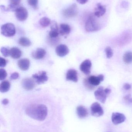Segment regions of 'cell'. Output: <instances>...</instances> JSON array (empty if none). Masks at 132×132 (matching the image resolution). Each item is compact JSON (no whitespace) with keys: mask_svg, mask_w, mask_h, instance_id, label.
I'll return each instance as SVG.
<instances>
[{"mask_svg":"<svg viewBox=\"0 0 132 132\" xmlns=\"http://www.w3.org/2000/svg\"><path fill=\"white\" fill-rule=\"evenodd\" d=\"M27 115L30 118L39 121L45 120L48 114L47 108L43 104H32L26 109Z\"/></svg>","mask_w":132,"mask_h":132,"instance_id":"obj_1","label":"cell"},{"mask_svg":"<svg viewBox=\"0 0 132 132\" xmlns=\"http://www.w3.org/2000/svg\"><path fill=\"white\" fill-rule=\"evenodd\" d=\"M94 15H91L88 18L85 25V28L88 32L97 31L100 29V26Z\"/></svg>","mask_w":132,"mask_h":132,"instance_id":"obj_2","label":"cell"},{"mask_svg":"<svg viewBox=\"0 0 132 132\" xmlns=\"http://www.w3.org/2000/svg\"><path fill=\"white\" fill-rule=\"evenodd\" d=\"M111 92L110 88H104L103 87H99L95 92L94 95L95 98L103 104H104L106 101L107 97Z\"/></svg>","mask_w":132,"mask_h":132,"instance_id":"obj_3","label":"cell"},{"mask_svg":"<svg viewBox=\"0 0 132 132\" xmlns=\"http://www.w3.org/2000/svg\"><path fill=\"white\" fill-rule=\"evenodd\" d=\"M1 33L6 37H11L15 34V27L12 23H6L1 26Z\"/></svg>","mask_w":132,"mask_h":132,"instance_id":"obj_4","label":"cell"},{"mask_svg":"<svg viewBox=\"0 0 132 132\" xmlns=\"http://www.w3.org/2000/svg\"><path fill=\"white\" fill-rule=\"evenodd\" d=\"M78 8L76 4H73L71 6L64 9L63 12V15L67 18H72L77 15Z\"/></svg>","mask_w":132,"mask_h":132,"instance_id":"obj_5","label":"cell"},{"mask_svg":"<svg viewBox=\"0 0 132 132\" xmlns=\"http://www.w3.org/2000/svg\"><path fill=\"white\" fill-rule=\"evenodd\" d=\"M90 109L91 115L95 117H100L104 114L103 108L98 102H95L93 103L91 106Z\"/></svg>","mask_w":132,"mask_h":132,"instance_id":"obj_6","label":"cell"},{"mask_svg":"<svg viewBox=\"0 0 132 132\" xmlns=\"http://www.w3.org/2000/svg\"><path fill=\"white\" fill-rule=\"evenodd\" d=\"M15 14L16 18L18 21H25L28 18V12L26 9L20 6L15 12Z\"/></svg>","mask_w":132,"mask_h":132,"instance_id":"obj_7","label":"cell"},{"mask_svg":"<svg viewBox=\"0 0 132 132\" xmlns=\"http://www.w3.org/2000/svg\"><path fill=\"white\" fill-rule=\"evenodd\" d=\"M32 78L38 84H43L48 80L46 72L45 71H40L38 73L33 75Z\"/></svg>","mask_w":132,"mask_h":132,"instance_id":"obj_8","label":"cell"},{"mask_svg":"<svg viewBox=\"0 0 132 132\" xmlns=\"http://www.w3.org/2000/svg\"><path fill=\"white\" fill-rule=\"evenodd\" d=\"M104 75H103L100 74L97 76H94V75L90 76L87 78V80L90 85L95 87V86L99 85L100 83L104 80Z\"/></svg>","mask_w":132,"mask_h":132,"instance_id":"obj_9","label":"cell"},{"mask_svg":"<svg viewBox=\"0 0 132 132\" xmlns=\"http://www.w3.org/2000/svg\"><path fill=\"white\" fill-rule=\"evenodd\" d=\"M59 34V28L57 23L53 21L51 23V30L49 32V37L51 39H56Z\"/></svg>","mask_w":132,"mask_h":132,"instance_id":"obj_10","label":"cell"},{"mask_svg":"<svg viewBox=\"0 0 132 132\" xmlns=\"http://www.w3.org/2000/svg\"><path fill=\"white\" fill-rule=\"evenodd\" d=\"M126 119L125 116L122 113L114 112L112 116V121L113 124L118 125L125 121Z\"/></svg>","mask_w":132,"mask_h":132,"instance_id":"obj_11","label":"cell"},{"mask_svg":"<svg viewBox=\"0 0 132 132\" xmlns=\"http://www.w3.org/2000/svg\"><path fill=\"white\" fill-rule=\"evenodd\" d=\"M92 64L89 60H86L83 62L80 66V70L86 75H89L91 72Z\"/></svg>","mask_w":132,"mask_h":132,"instance_id":"obj_12","label":"cell"},{"mask_svg":"<svg viewBox=\"0 0 132 132\" xmlns=\"http://www.w3.org/2000/svg\"><path fill=\"white\" fill-rule=\"evenodd\" d=\"M22 85L25 90H31L35 88V83L33 79L31 78H26L22 81Z\"/></svg>","mask_w":132,"mask_h":132,"instance_id":"obj_13","label":"cell"},{"mask_svg":"<svg viewBox=\"0 0 132 132\" xmlns=\"http://www.w3.org/2000/svg\"><path fill=\"white\" fill-rule=\"evenodd\" d=\"M56 52L58 56L63 57L69 53V49L66 45L61 44L56 47Z\"/></svg>","mask_w":132,"mask_h":132,"instance_id":"obj_14","label":"cell"},{"mask_svg":"<svg viewBox=\"0 0 132 132\" xmlns=\"http://www.w3.org/2000/svg\"><path fill=\"white\" fill-rule=\"evenodd\" d=\"M106 12V6L102 5L101 3L97 4V6L95 8L94 15L98 18L103 16Z\"/></svg>","mask_w":132,"mask_h":132,"instance_id":"obj_15","label":"cell"},{"mask_svg":"<svg viewBox=\"0 0 132 132\" xmlns=\"http://www.w3.org/2000/svg\"><path fill=\"white\" fill-rule=\"evenodd\" d=\"M67 80L77 82L78 81L77 72L74 69H70L67 71L66 77Z\"/></svg>","mask_w":132,"mask_h":132,"instance_id":"obj_16","label":"cell"},{"mask_svg":"<svg viewBox=\"0 0 132 132\" xmlns=\"http://www.w3.org/2000/svg\"><path fill=\"white\" fill-rule=\"evenodd\" d=\"M45 50L43 48H38L36 50L33 51L32 53L33 58L36 60H40L43 59L45 55Z\"/></svg>","mask_w":132,"mask_h":132,"instance_id":"obj_17","label":"cell"},{"mask_svg":"<svg viewBox=\"0 0 132 132\" xmlns=\"http://www.w3.org/2000/svg\"><path fill=\"white\" fill-rule=\"evenodd\" d=\"M77 114L80 118L83 119L87 117L88 114L87 109L84 106L80 105L76 109Z\"/></svg>","mask_w":132,"mask_h":132,"instance_id":"obj_18","label":"cell"},{"mask_svg":"<svg viewBox=\"0 0 132 132\" xmlns=\"http://www.w3.org/2000/svg\"><path fill=\"white\" fill-rule=\"evenodd\" d=\"M18 64L21 70L23 71L27 70L29 68L30 62L28 59H22L18 61Z\"/></svg>","mask_w":132,"mask_h":132,"instance_id":"obj_19","label":"cell"},{"mask_svg":"<svg viewBox=\"0 0 132 132\" xmlns=\"http://www.w3.org/2000/svg\"><path fill=\"white\" fill-rule=\"evenodd\" d=\"M70 27L69 25L66 24H60L59 28V34L62 36L67 35H69L71 32Z\"/></svg>","mask_w":132,"mask_h":132,"instance_id":"obj_20","label":"cell"},{"mask_svg":"<svg viewBox=\"0 0 132 132\" xmlns=\"http://www.w3.org/2000/svg\"><path fill=\"white\" fill-rule=\"evenodd\" d=\"M22 52L21 50L16 47H13L10 50V55L14 59H18L21 57Z\"/></svg>","mask_w":132,"mask_h":132,"instance_id":"obj_21","label":"cell"},{"mask_svg":"<svg viewBox=\"0 0 132 132\" xmlns=\"http://www.w3.org/2000/svg\"><path fill=\"white\" fill-rule=\"evenodd\" d=\"M10 82L8 80H4L2 81L0 85V91L2 93L7 92L10 88Z\"/></svg>","mask_w":132,"mask_h":132,"instance_id":"obj_22","label":"cell"},{"mask_svg":"<svg viewBox=\"0 0 132 132\" xmlns=\"http://www.w3.org/2000/svg\"><path fill=\"white\" fill-rule=\"evenodd\" d=\"M124 62L129 64L132 63V52L128 51L124 54L123 58Z\"/></svg>","mask_w":132,"mask_h":132,"instance_id":"obj_23","label":"cell"},{"mask_svg":"<svg viewBox=\"0 0 132 132\" xmlns=\"http://www.w3.org/2000/svg\"><path fill=\"white\" fill-rule=\"evenodd\" d=\"M18 43L20 45L24 47H29L32 44L30 40L28 38L25 37L20 38L19 40Z\"/></svg>","mask_w":132,"mask_h":132,"instance_id":"obj_24","label":"cell"},{"mask_svg":"<svg viewBox=\"0 0 132 132\" xmlns=\"http://www.w3.org/2000/svg\"><path fill=\"white\" fill-rule=\"evenodd\" d=\"M51 20L49 18L43 17L40 19L39 21V24L43 28H46L51 24Z\"/></svg>","mask_w":132,"mask_h":132,"instance_id":"obj_25","label":"cell"},{"mask_svg":"<svg viewBox=\"0 0 132 132\" xmlns=\"http://www.w3.org/2000/svg\"><path fill=\"white\" fill-rule=\"evenodd\" d=\"M20 6H21L19 5H15L11 4L8 6L7 8H6V11L15 12Z\"/></svg>","mask_w":132,"mask_h":132,"instance_id":"obj_26","label":"cell"},{"mask_svg":"<svg viewBox=\"0 0 132 132\" xmlns=\"http://www.w3.org/2000/svg\"><path fill=\"white\" fill-rule=\"evenodd\" d=\"M106 56L108 59H111L113 56V52L112 50L109 46H107L105 49Z\"/></svg>","mask_w":132,"mask_h":132,"instance_id":"obj_27","label":"cell"},{"mask_svg":"<svg viewBox=\"0 0 132 132\" xmlns=\"http://www.w3.org/2000/svg\"><path fill=\"white\" fill-rule=\"evenodd\" d=\"M28 4L34 9H38V0H27Z\"/></svg>","mask_w":132,"mask_h":132,"instance_id":"obj_28","label":"cell"},{"mask_svg":"<svg viewBox=\"0 0 132 132\" xmlns=\"http://www.w3.org/2000/svg\"><path fill=\"white\" fill-rule=\"evenodd\" d=\"M1 52L4 57H7L10 55V50L4 47L1 48Z\"/></svg>","mask_w":132,"mask_h":132,"instance_id":"obj_29","label":"cell"},{"mask_svg":"<svg viewBox=\"0 0 132 132\" xmlns=\"http://www.w3.org/2000/svg\"><path fill=\"white\" fill-rule=\"evenodd\" d=\"M7 73L6 71L4 69L1 68L0 69V80H2L5 79L7 77Z\"/></svg>","mask_w":132,"mask_h":132,"instance_id":"obj_30","label":"cell"},{"mask_svg":"<svg viewBox=\"0 0 132 132\" xmlns=\"http://www.w3.org/2000/svg\"><path fill=\"white\" fill-rule=\"evenodd\" d=\"M124 100H125L126 102L129 104H132V97L130 94H128V95H126L124 96Z\"/></svg>","mask_w":132,"mask_h":132,"instance_id":"obj_31","label":"cell"},{"mask_svg":"<svg viewBox=\"0 0 132 132\" xmlns=\"http://www.w3.org/2000/svg\"><path fill=\"white\" fill-rule=\"evenodd\" d=\"M7 64V61L4 58L0 57V67H5Z\"/></svg>","mask_w":132,"mask_h":132,"instance_id":"obj_32","label":"cell"},{"mask_svg":"<svg viewBox=\"0 0 132 132\" xmlns=\"http://www.w3.org/2000/svg\"><path fill=\"white\" fill-rule=\"evenodd\" d=\"M19 77V74L17 72H14L11 75L10 78L11 80H16Z\"/></svg>","mask_w":132,"mask_h":132,"instance_id":"obj_33","label":"cell"},{"mask_svg":"<svg viewBox=\"0 0 132 132\" xmlns=\"http://www.w3.org/2000/svg\"><path fill=\"white\" fill-rule=\"evenodd\" d=\"M123 87L125 90H129L131 89V85L129 84L126 83L123 85Z\"/></svg>","mask_w":132,"mask_h":132,"instance_id":"obj_34","label":"cell"},{"mask_svg":"<svg viewBox=\"0 0 132 132\" xmlns=\"http://www.w3.org/2000/svg\"><path fill=\"white\" fill-rule=\"evenodd\" d=\"M21 0H10L11 4L15 5H19Z\"/></svg>","mask_w":132,"mask_h":132,"instance_id":"obj_35","label":"cell"},{"mask_svg":"<svg viewBox=\"0 0 132 132\" xmlns=\"http://www.w3.org/2000/svg\"><path fill=\"white\" fill-rule=\"evenodd\" d=\"M77 1L81 4H84L88 2V0H76Z\"/></svg>","mask_w":132,"mask_h":132,"instance_id":"obj_36","label":"cell"},{"mask_svg":"<svg viewBox=\"0 0 132 132\" xmlns=\"http://www.w3.org/2000/svg\"><path fill=\"white\" fill-rule=\"evenodd\" d=\"M9 102V101L8 99H7V98H5V99H3L2 100V103L3 104L6 105H7L8 104Z\"/></svg>","mask_w":132,"mask_h":132,"instance_id":"obj_37","label":"cell"}]
</instances>
